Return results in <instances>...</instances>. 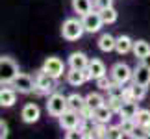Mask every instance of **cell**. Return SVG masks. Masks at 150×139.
Instances as JSON below:
<instances>
[{
  "label": "cell",
  "mask_w": 150,
  "mask_h": 139,
  "mask_svg": "<svg viewBox=\"0 0 150 139\" xmlns=\"http://www.w3.org/2000/svg\"><path fill=\"white\" fill-rule=\"evenodd\" d=\"M19 74V65L11 57H0V85H11Z\"/></svg>",
  "instance_id": "1"
},
{
  "label": "cell",
  "mask_w": 150,
  "mask_h": 139,
  "mask_svg": "<svg viewBox=\"0 0 150 139\" xmlns=\"http://www.w3.org/2000/svg\"><path fill=\"white\" fill-rule=\"evenodd\" d=\"M83 33H85V28L82 24V21L78 19H67L61 26V35L67 41H78Z\"/></svg>",
  "instance_id": "2"
},
{
  "label": "cell",
  "mask_w": 150,
  "mask_h": 139,
  "mask_svg": "<svg viewBox=\"0 0 150 139\" xmlns=\"http://www.w3.org/2000/svg\"><path fill=\"white\" fill-rule=\"evenodd\" d=\"M65 109H69L67 96L61 95V93H50L48 102H47V111L52 115V117H59Z\"/></svg>",
  "instance_id": "3"
},
{
  "label": "cell",
  "mask_w": 150,
  "mask_h": 139,
  "mask_svg": "<svg viewBox=\"0 0 150 139\" xmlns=\"http://www.w3.org/2000/svg\"><path fill=\"white\" fill-rule=\"evenodd\" d=\"M57 121H59V126L63 130H76L80 128V124H82V115H80L78 111H74V109H65L59 117H57Z\"/></svg>",
  "instance_id": "4"
},
{
  "label": "cell",
  "mask_w": 150,
  "mask_h": 139,
  "mask_svg": "<svg viewBox=\"0 0 150 139\" xmlns=\"http://www.w3.org/2000/svg\"><path fill=\"white\" fill-rule=\"evenodd\" d=\"M82 24H83V28H85V32H87V33L100 32V28L104 24V21H102V17H100V11L98 9H96V11L91 9L89 13L82 15Z\"/></svg>",
  "instance_id": "5"
},
{
  "label": "cell",
  "mask_w": 150,
  "mask_h": 139,
  "mask_svg": "<svg viewBox=\"0 0 150 139\" xmlns=\"http://www.w3.org/2000/svg\"><path fill=\"white\" fill-rule=\"evenodd\" d=\"M11 87L15 91L22 93V95H28V93H32L35 89V80H33L30 74H24V72H19L15 76V80L11 82Z\"/></svg>",
  "instance_id": "6"
},
{
  "label": "cell",
  "mask_w": 150,
  "mask_h": 139,
  "mask_svg": "<svg viewBox=\"0 0 150 139\" xmlns=\"http://www.w3.org/2000/svg\"><path fill=\"white\" fill-rule=\"evenodd\" d=\"M35 89L41 93V95L54 93V89H56V78H52L48 72H45L43 69H41L39 74L35 76Z\"/></svg>",
  "instance_id": "7"
},
{
  "label": "cell",
  "mask_w": 150,
  "mask_h": 139,
  "mask_svg": "<svg viewBox=\"0 0 150 139\" xmlns=\"http://www.w3.org/2000/svg\"><path fill=\"white\" fill-rule=\"evenodd\" d=\"M43 71L45 72H48L52 78H61L63 76V72H65V63H63L59 57H56V56H50L45 60L43 63Z\"/></svg>",
  "instance_id": "8"
},
{
  "label": "cell",
  "mask_w": 150,
  "mask_h": 139,
  "mask_svg": "<svg viewBox=\"0 0 150 139\" xmlns=\"http://www.w3.org/2000/svg\"><path fill=\"white\" fill-rule=\"evenodd\" d=\"M132 76H134V71L126 65V63H115L111 67V80L113 82H119V84H128Z\"/></svg>",
  "instance_id": "9"
},
{
  "label": "cell",
  "mask_w": 150,
  "mask_h": 139,
  "mask_svg": "<svg viewBox=\"0 0 150 139\" xmlns=\"http://www.w3.org/2000/svg\"><path fill=\"white\" fill-rule=\"evenodd\" d=\"M21 117H22V121H24L26 124H33V123L39 121V117H41V108H39L37 104H33V102H28L26 106L22 108Z\"/></svg>",
  "instance_id": "10"
},
{
  "label": "cell",
  "mask_w": 150,
  "mask_h": 139,
  "mask_svg": "<svg viewBox=\"0 0 150 139\" xmlns=\"http://www.w3.org/2000/svg\"><path fill=\"white\" fill-rule=\"evenodd\" d=\"M134 84H139V85H150V67H146L145 63H141V65H137L134 69Z\"/></svg>",
  "instance_id": "11"
},
{
  "label": "cell",
  "mask_w": 150,
  "mask_h": 139,
  "mask_svg": "<svg viewBox=\"0 0 150 139\" xmlns=\"http://www.w3.org/2000/svg\"><path fill=\"white\" fill-rule=\"evenodd\" d=\"M137 111H139V100H122L119 115L120 119H135Z\"/></svg>",
  "instance_id": "12"
},
{
  "label": "cell",
  "mask_w": 150,
  "mask_h": 139,
  "mask_svg": "<svg viewBox=\"0 0 150 139\" xmlns=\"http://www.w3.org/2000/svg\"><path fill=\"white\" fill-rule=\"evenodd\" d=\"M17 102V91L11 87H0V108H11Z\"/></svg>",
  "instance_id": "13"
},
{
  "label": "cell",
  "mask_w": 150,
  "mask_h": 139,
  "mask_svg": "<svg viewBox=\"0 0 150 139\" xmlns=\"http://www.w3.org/2000/svg\"><path fill=\"white\" fill-rule=\"evenodd\" d=\"M89 65V57L83 54V52H72L71 56H69V67L71 69H87Z\"/></svg>",
  "instance_id": "14"
},
{
  "label": "cell",
  "mask_w": 150,
  "mask_h": 139,
  "mask_svg": "<svg viewBox=\"0 0 150 139\" xmlns=\"http://www.w3.org/2000/svg\"><path fill=\"white\" fill-rule=\"evenodd\" d=\"M132 48H134V41L130 39V35H119L115 39V50H117V54L124 56L128 52H132Z\"/></svg>",
  "instance_id": "15"
},
{
  "label": "cell",
  "mask_w": 150,
  "mask_h": 139,
  "mask_svg": "<svg viewBox=\"0 0 150 139\" xmlns=\"http://www.w3.org/2000/svg\"><path fill=\"white\" fill-rule=\"evenodd\" d=\"M89 72H91V76H93V80L96 78H100V76H106V65H104V61L102 60H96V57H93V60H89Z\"/></svg>",
  "instance_id": "16"
},
{
  "label": "cell",
  "mask_w": 150,
  "mask_h": 139,
  "mask_svg": "<svg viewBox=\"0 0 150 139\" xmlns=\"http://www.w3.org/2000/svg\"><path fill=\"white\" fill-rule=\"evenodd\" d=\"M67 82L74 85V87H80L82 84L87 82V78H85V72L82 69H71V71L67 72Z\"/></svg>",
  "instance_id": "17"
},
{
  "label": "cell",
  "mask_w": 150,
  "mask_h": 139,
  "mask_svg": "<svg viewBox=\"0 0 150 139\" xmlns=\"http://www.w3.org/2000/svg\"><path fill=\"white\" fill-rule=\"evenodd\" d=\"M111 117H113V111L106 106V104H104V106H100V108L95 109L93 121H95V123H104V124H108L109 121H111Z\"/></svg>",
  "instance_id": "18"
},
{
  "label": "cell",
  "mask_w": 150,
  "mask_h": 139,
  "mask_svg": "<svg viewBox=\"0 0 150 139\" xmlns=\"http://www.w3.org/2000/svg\"><path fill=\"white\" fill-rule=\"evenodd\" d=\"M67 102H69V109H74V111H78V113L85 108V96H82L80 93H72V95H69Z\"/></svg>",
  "instance_id": "19"
},
{
  "label": "cell",
  "mask_w": 150,
  "mask_h": 139,
  "mask_svg": "<svg viewBox=\"0 0 150 139\" xmlns=\"http://www.w3.org/2000/svg\"><path fill=\"white\" fill-rule=\"evenodd\" d=\"M132 52H134L135 57L143 60L145 56L150 54V45L145 41V39H137V41H134V48H132Z\"/></svg>",
  "instance_id": "20"
},
{
  "label": "cell",
  "mask_w": 150,
  "mask_h": 139,
  "mask_svg": "<svg viewBox=\"0 0 150 139\" xmlns=\"http://www.w3.org/2000/svg\"><path fill=\"white\" fill-rule=\"evenodd\" d=\"M115 39H117V37H113L111 33H102L100 39H98V48L102 52H111V50H115Z\"/></svg>",
  "instance_id": "21"
},
{
  "label": "cell",
  "mask_w": 150,
  "mask_h": 139,
  "mask_svg": "<svg viewBox=\"0 0 150 139\" xmlns=\"http://www.w3.org/2000/svg\"><path fill=\"white\" fill-rule=\"evenodd\" d=\"M72 9L78 15H85L93 9V2L91 0H72Z\"/></svg>",
  "instance_id": "22"
},
{
  "label": "cell",
  "mask_w": 150,
  "mask_h": 139,
  "mask_svg": "<svg viewBox=\"0 0 150 139\" xmlns=\"http://www.w3.org/2000/svg\"><path fill=\"white\" fill-rule=\"evenodd\" d=\"M104 102H106V98H104L100 93H89V95L85 96V104H87L89 108H93V109L104 106Z\"/></svg>",
  "instance_id": "23"
},
{
  "label": "cell",
  "mask_w": 150,
  "mask_h": 139,
  "mask_svg": "<svg viewBox=\"0 0 150 139\" xmlns=\"http://www.w3.org/2000/svg\"><path fill=\"white\" fill-rule=\"evenodd\" d=\"M100 17H102V21H104V24H113L115 21H117V17H119V13H117V9L113 8H106V9H102L100 11Z\"/></svg>",
  "instance_id": "24"
},
{
  "label": "cell",
  "mask_w": 150,
  "mask_h": 139,
  "mask_svg": "<svg viewBox=\"0 0 150 139\" xmlns=\"http://www.w3.org/2000/svg\"><path fill=\"white\" fill-rule=\"evenodd\" d=\"M135 123L139 128H145L146 124H150V109H139L135 115Z\"/></svg>",
  "instance_id": "25"
},
{
  "label": "cell",
  "mask_w": 150,
  "mask_h": 139,
  "mask_svg": "<svg viewBox=\"0 0 150 139\" xmlns=\"http://www.w3.org/2000/svg\"><path fill=\"white\" fill-rule=\"evenodd\" d=\"M120 128H122V132L126 135H132V132H134L137 128V123H135V119H120Z\"/></svg>",
  "instance_id": "26"
},
{
  "label": "cell",
  "mask_w": 150,
  "mask_h": 139,
  "mask_svg": "<svg viewBox=\"0 0 150 139\" xmlns=\"http://www.w3.org/2000/svg\"><path fill=\"white\" fill-rule=\"evenodd\" d=\"M124 95V84H119V82H113L108 89V96H117V98H122Z\"/></svg>",
  "instance_id": "27"
},
{
  "label": "cell",
  "mask_w": 150,
  "mask_h": 139,
  "mask_svg": "<svg viewBox=\"0 0 150 139\" xmlns=\"http://www.w3.org/2000/svg\"><path fill=\"white\" fill-rule=\"evenodd\" d=\"M122 100L124 98H117V96H108V100L104 102L106 106L111 109L113 113H119V109H120V106H122Z\"/></svg>",
  "instance_id": "28"
},
{
  "label": "cell",
  "mask_w": 150,
  "mask_h": 139,
  "mask_svg": "<svg viewBox=\"0 0 150 139\" xmlns=\"http://www.w3.org/2000/svg\"><path fill=\"white\" fill-rule=\"evenodd\" d=\"M126 134L122 132V128L120 126H108V139H122Z\"/></svg>",
  "instance_id": "29"
},
{
  "label": "cell",
  "mask_w": 150,
  "mask_h": 139,
  "mask_svg": "<svg viewBox=\"0 0 150 139\" xmlns=\"http://www.w3.org/2000/svg\"><path fill=\"white\" fill-rule=\"evenodd\" d=\"M132 89H134V98H135V100H143V98L146 96V85L134 84V85H132Z\"/></svg>",
  "instance_id": "30"
},
{
  "label": "cell",
  "mask_w": 150,
  "mask_h": 139,
  "mask_svg": "<svg viewBox=\"0 0 150 139\" xmlns=\"http://www.w3.org/2000/svg\"><path fill=\"white\" fill-rule=\"evenodd\" d=\"M111 84H113V80H109V78H108V74H106V76H100V78H96V87H98V89H102V91H108Z\"/></svg>",
  "instance_id": "31"
},
{
  "label": "cell",
  "mask_w": 150,
  "mask_h": 139,
  "mask_svg": "<svg viewBox=\"0 0 150 139\" xmlns=\"http://www.w3.org/2000/svg\"><path fill=\"white\" fill-rule=\"evenodd\" d=\"M113 6V0H95V8L102 11V9H106V8H111Z\"/></svg>",
  "instance_id": "32"
},
{
  "label": "cell",
  "mask_w": 150,
  "mask_h": 139,
  "mask_svg": "<svg viewBox=\"0 0 150 139\" xmlns=\"http://www.w3.org/2000/svg\"><path fill=\"white\" fill-rule=\"evenodd\" d=\"M124 100H135L134 98V89H132V85L130 87H124V95H122Z\"/></svg>",
  "instance_id": "33"
},
{
  "label": "cell",
  "mask_w": 150,
  "mask_h": 139,
  "mask_svg": "<svg viewBox=\"0 0 150 139\" xmlns=\"http://www.w3.org/2000/svg\"><path fill=\"white\" fill-rule=\"evenodd\" d=\"M8 137V124L4 121H0V139H6Z\"/></svg>",
  "instance_id": "34"
},
{
  "label": "cell",
  "mask_w": 150,
  "mask_h": 139,
  "mask_svg": "<svg viewBox=\"0 0 150 139\" xmlns=\"http://www.w3.org/2000/svg\"><path fill=\"white\" fill-rule=\"evenodd\" d=\"M141 63H145L146 67H150V54H148V56H145V57H143V60H141Z\"/></svg>",
  "instance_id": "35"
},
{
  "label": "cell",
  "mask_w": 150,
  "mask_h": 139,
  "mask_svg": "<svg viewBox=\"0 0 150 139\" xmlns=\"http://www.w3.org/2000/svg\"><path fill=\"white\" fill-rule=\"evenodd\" d=\"M143 132H145V135H146V137H150V124H146L145 128H143Z\"/></svg>",
  "instance_id": "36"
}]
</instances>
